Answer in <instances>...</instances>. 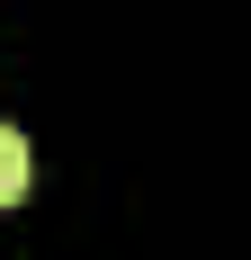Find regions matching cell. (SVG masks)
<instances>
[{
    "mask_svg": "<svg viewBox=\"0 0 251 260\" xmlns=\"http://www.w3.org/2000/svg\"><path fill=\"white\" fill-rule=\"evenodd\" d=\"M27 180H36V153H27V135L18 126H0V207H18Z\"/></svg>",
    "mask_w": 251,
    "mask_h": 260,
    "instance_id": "cell-1",
    "label": "cell"
}]
</instances>
